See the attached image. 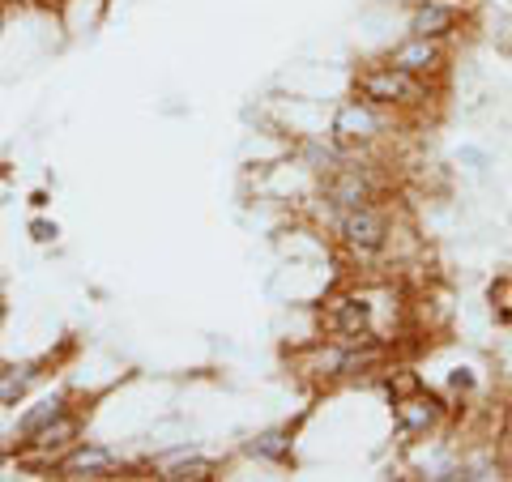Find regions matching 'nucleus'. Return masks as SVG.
<instances>
[{"label": "nucleus", "instance_id": "nucleus-1", "mask_svg": "<svg viewBox=\"0 0 512 482\" xmlns=\"http://www.w3.org/2000/svg\"><path fill=\"white\" fill-rule=\"evenodd\" d=\"M359 99L376 107H419L427 103V82L397 69V64H376V69H367L359 77Z\"/></svg>", "mask_w": 512, "mask_h": 482}, {"label": "nucleus", "instance_id": "nucleus-2", "mask_svg": "<svg viewBox=\"0 0 512 482\" xmlns=\"http://www.w3.org/2000/svg\"><path fill=\"white\" fill-rule=\"evenodd\" d=\"M338 239L355 252V256H376L389 244V218L376 205H359V210H342L338 214Z\"/></svg>", "mask_w": 512, "mask_h": 482}, {"label": "nucleus", "instance_id": "nucleus-3", "mask_svg": "<svg viewBox=\"0 0 512 482\" xmlns=\"http://www.w3.org/2000/svg\"><path fill=\"white\" fill-rule=\"evenodd\" d=\"M384 133V120L376 103L367 99H350L338 107V116H333V137L342 141V146H372V141Z\"/></svg>", "mask_w": 512, "mask_h": 482}, {"label": "nucleus", "instance_id": "nucleus-4", "mask_svg": "<svg viewBox=\"0 0 512 482\" xmlns=\"http://www.w3.org/2000/svg\"><path fill=\"white\" fill-rule=\"evenodd\" d=\"M329 329L338 342H372V303L363 295H338L329 303Z\"/></svg>", "mask_w": 512, "mask_h": 482}, {"label": "nucleus", "instance_id": "nucleus-5", "mask_svg": "<svg viewBox=\"0 0 512 482\" xmlns=\"http://www.w3.org/2000/svg\"><path fill=\"white\" fill-rule=\"evenodd\" d=\"M372 197H376V188H372V180L359 171V167H338L325 180V201L333 205V210H359V205H372Z\"/></svg>", "mask_w": 512, "mask_h": 482}, {"label": "nucleus", "instance_id": "nucleus-6", "mask_svg": "<svg viewBox=\"0 0 512 482\" xmlns=\"http://www.w3.org/2000/svg\"><path fill=\"white\" fill-rule=\"evenodd\" d=\"M389 64H397V69H406L414 77L440 73L444 69V39H419V35H410L402 47H393Z\"/></svg>", "mask_w": 512, "mask_h": 482}, {"label": "nucleus", "instance_id": "nucleus-7", "mask_svg": "<svg viewBox=\"0 0 512 482\" xmlns=\"http://www.w3.org/2000/svg\"><path fill=\"white\" fill-rule=\"evenodd\" d=\"M116 453L111 448H103V444H77L69 457H64L56 470L64 474V478H111L116 474Z\"/></svg>", "mask_w": 512, "mask_h": 482}, {"label": "nucleus", "instance_id": "nucleus-8", "mask_svg": "<svg viewBox=\"0 0 512 482\" xmlns=\"http://www.w3.org/2000/svg\"><path fill=\"white\" fill-rule=\"evenodd\" d=\"M406 30L419 39H448L457 30V5H448V0H423V5H414Z\"/></svg>", "mask_w": 512, "mask_h": 482}, {"label": "nucleus", "instance_id": "nucleus-9", "mask_svg": "<svg viewBox=\"0 0 512 482\" xmlns=\"http://www.w3.org/2000/svg\"><path fill=\"white\" fill-rule=\"evenodd\" d=\"M444 406L431 393H410V397H397V423H402L410 436H423V431H431L440 423Z\"/></svg>", "mask_w": 512, "mask_h": 482}, {"label": "nucleus", "instance_id": "nucleus-10", "mask_svg": "<svg viewBox=\"0 0 512 482\" xmlns=\"http://www.w3.org/2000/svg\"><path fill=\"white\" fill-rule=\"evenodd\" d=\"M60 419H69V401H64V397H43L35 410L22 414L18 431H22V440H35V436H43V431L52 423H60Z\"/></svg>", "mask_w": 512, "mask_h": 482}, {"label": "nucleus", "instance_id": "nucleus-11", "mask_svg": "<svg viewBox=\"0 0 512 482\" xmlns=\"http://www.w3.org/2000/svg\"><path fill=\"white\" fill-rule=\"evenodd\" d=\"M35 363H22V367H9L5 376H0V406H18V401L30 393V384H35Z\"/></svg>", "mask_w": 512, "mask_h": 482}, {"label": "nucleus", "instance_id": "nucleus-12", "mask_svg": "<svg viewBox=\"0 0 512 482\" xmlns=\"http://www.w3.org/2000/svg\"><path fill=\"white\" fill-rule=\"evenodd\" d=\"M158 478H163V482H205V478H214V461L184 457V461L163 465V474H158Z\"/></svg>", "mask_w": 512, "mask_h": 482}, {"label": "nucleus", "instance_id": "nucleus-13", "mask_svg": "<svg viewBox=\"0 0 512 482\" xmlns=\"http://www.w3.org/2000/svg\"><path fill=\"white\" fill-rule=\"evenodd\" d=\"M248 453L261 461H286L291 457V436H286V431H261V436L248 444Z\"/></svg>", "mask_w": 512, "mask_h": 482}, {"label": "nucleus", "instance_id": "nucleus-14", "mask_svg": "<svg viewBox=\"0 0 512 482\" xmlns=\"http://www.w3.org/2000/svg\"><path fill=\"white\" fill-rule=\"evenodd\" d=\"M303 158H308L316 171H325V175H333V171L342 167V154L333 150V146H316V141H308V146H303Z\"/></svg>", "mask_w": 512, "mask_h": 482}, {"label": "nucleus", "instance_id": "nucleus-15", "mask_svg": "<svg viewBox=\"0 0 512 482\" xmlns=\"http://www.w3.org/2000/svg\"><path fill=\"white\" fill-rule=\"evenodd\" d=\"M30 231H35L39 244H47V239H56V222H35V227H30Z\"/></svg>", "mask_w": 512, "mask_h": 482}, {"label": "nucleus", "instance_id": "nucleus-16", "mask_svg": "<svg viewBox=\"0 0 512 482\" xmlns=\"http://www.w3.org/2000/svg\"><path fill=\"white\" fill-rule=\"evenodd\" d=\"M470 384H474L470 372H457V376H453V389H470Z\"/></svg>", "mask_w": 512, "mask_h": 482}, {"label": "nucleus", "instance_id": "nucleus-17", "mask_svg": "<svg viewBox=\"0 0 512 482\" xmlns=\"http://www.w3.org/2000/svg\"><path fill=\"white\" fill-rule=\"evenodd\" d=\"M0 5H5V0H0Z\"/></svg>", "mask_w": 512, "mask_h": 482}]
</instances>
